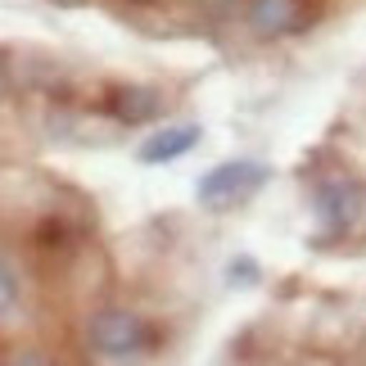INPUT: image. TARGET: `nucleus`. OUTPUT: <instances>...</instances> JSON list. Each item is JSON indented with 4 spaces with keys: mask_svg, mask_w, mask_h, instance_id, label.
<instances>
[{
    "mask_svg": "<svg viewBox=\"0 0 366 366\" xmlns=\"http://www.w3.org/2000/svg\"><path fill=\"white\" fill-rule=\"evenodd\" d=\"M109 114L118 122H149L163 114V95L149 91V86H118L109 95Z\"/></svg>",
    "mask_w": 366,
    "mask_h": 366,
    "instance_id": "6",
    "label": "nucleus"
},
{
    "mask_svg": "<svg viewBox=\"0 0 366 366\" xmlns=\"http://www.w3.org/2000/svg\"><path fill=\"white\" fill-rule=\"evenodd\" d=\"M199 145V127L194 122H177V127H163V132H149V140L140 145L136 159L140 163H172L181 154H190Z\"/></svg>",
    "mask_w": 366,
    "mask_h": 366,
    "instance_id": "5",
    "label": "nucleus"
},
{
    "mask_svg": "<svg viewBox=\"0 0 366 366\" xmlns=\"http://www.w3.org/2000/svg\"><path fill=\"white\" fill-rule=\"evenodd\" d=\"M19 307V276L9 262H0V317H9Z\"/></svg>",
    "mask_w": 366,
    "mask_h": 366,
    "instance_id": "7",
    "label": "nucleus"
},
{
    "mask_svg": "<svg viewBox=\"0 0 366 366\" xmlns=\"http://www.w3.org/2000/svg\"><path fill=\"white\" fill-rule=\"evenodd\" d=\"M267 181H272V167H267V163L235 159V163H217L213 172H204L199 186H194V194H199L204 208L222 213V208H235V204H244L249 194H258Z\"/></svg>",
    "mask_w": 366,
    "mask_h": 366,
    "instance_id": "2",
    "label": "nucleus"
},
{
    "mask_svg": "<svg viewBox=\"0 0 366 366\" xmlns=\"http://www.w3.org/2000/svg\"><path fill=\"white\" fill-rule=\"evenodd\" d=\"M253 276H258L253 262H231V285H235V280H240V285H253Z\"/></svg>",
    "mask_w": 366,
    "mask_h": 366,
    "instance_id": "8",
    "label": "nucleus"
},
{
    "mask_svg": "<svg viewBox=\"0 0 366 366\" xmlns=\"http://www.w3.org/2000/svg\"><path fill=\"white\" fill-rule=\"evenodd\" d=\"M244 23H249V32L262 36V41H285V36L307 32L312 5H307V0H249Z\"/></svg>",
    "mask_w": 366,
    "mask_h": 366,
    "instance_id": "4",
    "label": "nucleus"
},
{
    "mask_svg": "<svg viewBox=\"0 0 366 366\" xmlns=\"http://www.w3.org/2000/svg\"><path fill=\"white\" fill-rule=\"evenodd\" d=\"M317 222L326 235H366V186L330 177L317 186Z\"/></svg>",
    "mask_w": 366,
    "mask_h": 366,
    "instance_id": "3",
    "label": "nucleus"
},
{
    "mask_svg": "<svg viewBox=\"0 0 366 366\" xmlns=\"http://www.w3.org/2000/svg\"><path fill=\"white\" fill-rule=\"evenodd\" d=\"M86 344L95 357L104 362H136V357H149L159 335L140 312L132 307H100L91 321H86Z\"/></svg>",
    "mask_w": 366,
    "mask_h": 366,
    "instance_id": "1",
    "label": "nucleus"
}]
</instances>
